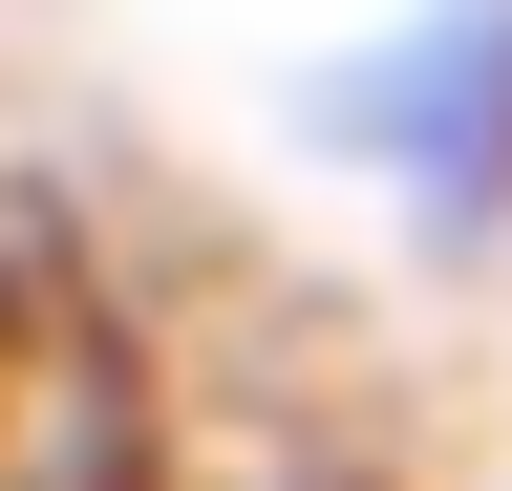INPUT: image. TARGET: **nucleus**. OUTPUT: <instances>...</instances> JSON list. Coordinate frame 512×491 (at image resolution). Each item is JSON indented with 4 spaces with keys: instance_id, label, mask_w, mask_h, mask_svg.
Here are the masks:
<instances>
[{
    "instance_id": "nucleus-1",
    "label": "nucleus",
    "mask_w": 512,
    "mask_h": 491,
    "mask_svg": "<svg viewBox=\"0 0 512 491\" xmlns=\"http://www.w3.org/2000/svg\"><path fill=\"white\" fill-rule=\"evenodd\" d=\"M320 129H342L427 235H491L512 214V0H448V22L363 43V65L320 86Z\"/></svg>"
}]
</instances>
